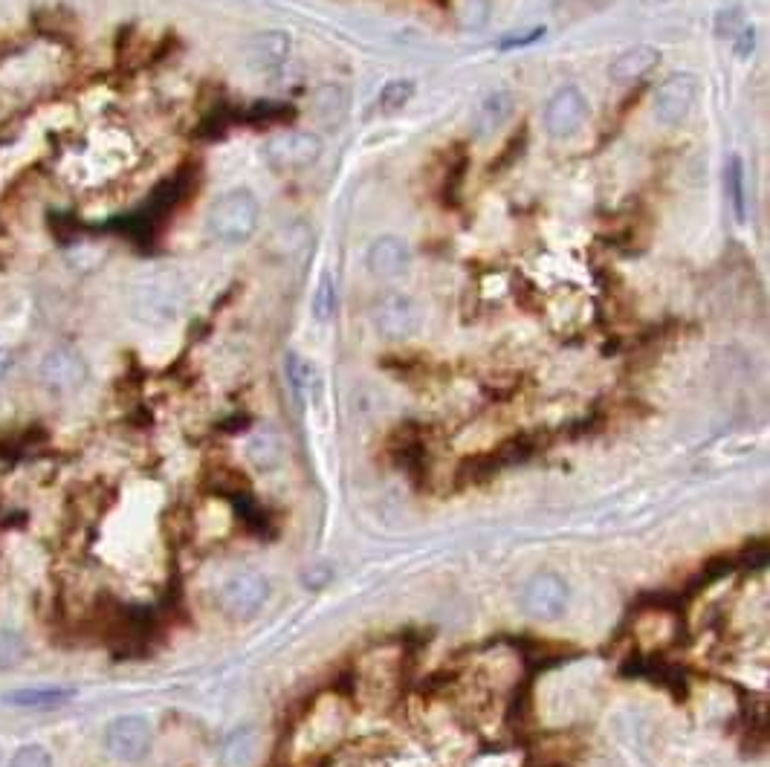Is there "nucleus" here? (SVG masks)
<instances>
[{
  "label": "nucleus",
  "mask_w": 770,
  "mask_h": 767,
  "mask_svg": "<svg viewBox=\"0 0 770 767\" xmlns=\"http://www.w3.org/2000/svg\"><path fill=\"white\" fill-rule=\"evenodd\" d=\"M261 220V203L249 189H229L209 206L206 229L223 247H241L255 235Z\"/></svg>",
  "instance_id": "1"
},
{
  "label": "nucleus",
  "mask_w": 770,
  "mask_h": 767,
  "mask_svg": "<svg viewBox=\"0 0 770 767\" xmlns=\"http://www.w3.org/2000/svg\"><path fill=\"white\" fill-rule=\"evenodd\" d=\"M267 600H270V582L258 571H238L229 579H223V585L218 588L220 608L235 620L255 617Z\"/></svg>",
  "instance_id": "2"
},
{
  "label": "nucleus",
  "mask_w": 770,
  "mask_h": 767,
  "mask_svg": "<svg viewBox=\"0 0 770 767\" xmlns=\"http://www.w3.org/2000/svg\"><path fill=\"white\" fill-rule=\"evenodd\" d=\"M151 741H154L151 724L142 715H119L105 730V750L116 762H125V765L142 762L151 750Z\"/></svg>",
  "instance_id": "3"
},
{
  "label": "nucleus",
  "mask_w": 770,
  "mask_h": 767,
  "mask_svg": "<svg viewBox=\"0 0 770 767\" xmlns=\"http://www.w3.org/2000/svg\"><path fill=\"white\" fill-rule=\"evenodd\" d=\"M325 145L310 131H287L264 142V157L278 171H302L322 157Z\"/></svg>",
  "instance_id": "4"
},
{
  "label": "nucleus",
  "mask_w": 770,
  "mask_h": 767,
  "mask_svg": "<svg viewBox=\"0 0 770 767\" xmlns=\"http://www.w3.org/2000/svg\"><path fill=\"white\" fill-rule=\"evenodd\" d=\"M371 322L380 336L403 342V339H412L420 328V307L406 293H388L371 307Z\"/></svg>",
  "instance_id": "5"
},
{
  "label": "nucleus",
  "mask_w": 770,
  "mask_h": 767,
  "mask_svg": "<svg viewBox=\"0 0 770 767\" xmlns=\"http://www.w3.org/2000/svg\"><path fill=\"white\" fill-rule=\"evenodd\" d=\"M588 119V99L579 87H559L542 110V125L550 137L568 139L577 134Z\"/></svg>",
  "instance_id": "6"
},
{
  "label": "nucleus",
  "mask_w": 770,
  "mask_h": 767,
  "mask_svg": "<svg viewBox=\"0 0 770 767\" xmlns=\"http://www.w3.org/2000/svg\"><path fill=\"white\" fill-rule=\"evenodd\" d=\"M698 99V82L689 73H675L669 79H663L660 87L652 96V113L660 125L675 128L687 119Z\"/></svg>",
  "instance_id": "7"
},
{
  "label": "nucleus",
  "mask_w": 770,
  "mask_h": 767,
  "mask_svg": "<svg viewBox=\"0 0 770 767\" xmlns=\"http://www.w3.org/2000/svg\"><path fill=\"white\" fill-rule=\"evenodd\" d=\"M568 600H571L568 582L556 574L533 576L522 591L524 611L536 620H545V623L559 620L568 608Z\"/></svg>",
  "instance_id": "8"
},
{
  "label": "nucleus",
  "mask_w": 770,
  "mask_h": 767,
  "mask_svg": "<svg viewBox=\"0 0 770 767\" xmlns=\"http://www.w3.org/2000/svg\"><path fill=\"white\" fill-rule=\"evenodd\" d=\"M38 374H41V383L47 385L53 394H70V391L82 388L84 380H87V362L76 348L58 345L41 359Z\"/></svg>",
  "instance_id": "9"
},
{
  "label": "nucleus",
  "mask_w": 770,
  "mask_h": 767,
  "mask_svg": "<svg viewBox=\"0 0 770 767\" xmlns=\"http://www.w3.org/2000/svg\"><path fill=\"white\" fill-rule=\"evenodd\" d=\"M365 267L368 273L380 281H394V278H403L412 267V252H409V244L397 235H383L377 238L371 247H368V255H365Z\"/></svg>",
  "instance_id": "10"
},
{
  "label": "nucleus",
  "mask_w": 770,
  "mask_h": 767,
  "mask_svg": "<svg viewBox=\"0 0 770 767\" xmlns=\"http://www.w3.org/2000/svg\"><path fill=\"white\" fill-rule=\"evenodd\" d=\"M180 278L177 273H157L154 278H148L139 290L137 304L142 307L145 316H157V319H165V316H174L177 307H180Z\"/></svg>",
  "instance_id": "11"
},
{
  "label": "nucleus",
  "mask_w": 770,
  "mask_h": 767,
  "mask_svg": "<svg viewBox=\"0 0 770 767\" xmlns=\"http://www.w3.org/2000/svg\"><path fill=\"white\" fill-rule=\"evenodd\" d=\"M249 70L252 73H275L287 64L290 58V35L287 32H278V29H270V32H258L252 41H249L247 53Z\"/></svg>",
  "instance_id": "12"
},
{
  "label": "nucleus",
  "mask_w": 770,
  "mask_h": 767,
  "mask_svg": "<svg viewBox=\"0 0 770 767\" xmlns=\"http://www.w3.org/2000/svg\"><path fill=\"white\" fill-rule=\"evenodd\" d=\"M658 64H660V53L655 50V47H649V44H637V47L626 50V53H620L614 61H611L608 76H611V82L614 84L629 87V84H637L640 79H646Z\"/></svg>",
  "instance_id": "13"
},
{
  "label": "nucleus",
  "mask_w": 770,
  "mask_h": 767,
  "mask_svg": "<svg viewBox=\"0 0 770 767\" xmlns=\"http://www.w3.org/2000/svg\"><path fill=\"white\" fill-rule=\"evenodd\" d=\"M513 113V96L507 90L487 93L472 113V134L478 139L495 137Z\"/></svg>",
  "instance_id": "14"
},
{
  "label": "nucleus",
  "mask_w": 770,
  "mask_h": 767,
  "mask_svg": "<svg viewBox=\"0 0 770 767\" xmlns=\"http://www.w3.org/2000/svg\"><path fill=\"white\" fill-rule=\"evenodd\" d=\"M76 692L67 686H27V689H9L0 695V701L6 707H18V710H50L61 707L73 698Z\"/></svg>",
  "instance_id": "15"
},
{
  "label": "nucleus",
  "mask_w": 770,
  "mask_h": 767,
  "mask_svg": "<svg viewBox=\"0 0 770 767\" xmlns=\"http://www.w3.org/2000/svg\"><path fill=\"white\" fill-rule=\"evenodd\" d=\"M258 750V733L252 727H238L229 739L223 741L220 762L226 767H249Z\"/></svg>",
  "instance_id": "16"
},
{
  "label": "nucleus",
  "mask_w": 770,
  "mask_h": 767,
  "mask_svg": "<svg viewBox=\"0 0 770 767\" xmlns=\"http://www.w3.org/2000/svg\"><path fill=\"white\" fill-rule=\"evenodd\" d=\"M724 189H727V200L733 209V218L744 223L747 220V183H744V163L742 157H727L724 165Z\"/></svg>",
  "instance_id": "17"
},
{
  "label": "nucleus",
  "mask_w": 770,
  "mask_h": 767,
  "mask_svg": "<svg viewBox=\"0 0 770 767\" xmlns=\"http://www.w3.org/2000/svg\"><path fill=\"white\" fill-rule=\"evenodd\" d=\"M339 310V290H336V281L330 270H322L319 275V284L313 290V299H310V316L316 325H330L333 316Z\"/></svg>",
  "instance_id": "18"
},
{
  "label": "nucleus",
  "mask_w": 770,
  "mask_h": 767,
  "mask_svg": "<svg viewBox=\"0 0 770 767\" xmlns=\"http://www.w3.org/2000/svg\"><path fill=\"white\" fill-rule=\"evenodd\" d=\"M27 658V640L18 629H0V672L21 666Z\"/></svg>",
  "instance_id": "19"
},
{
  "label": "nucleus",
  "mask_w": 770,
  "mask_h": 767,
  "mask_svg": "<svg viewBox=\"0 0 770 767\" xmlns=\"http://www.w3.org/2000/svg\"><path fill=\"white\" fill-rule=\"evenodd\" d=\"M414 99V82L412 79H394V82H388L383 87V93H380V110L383 113H400V110L406 108L409 102Z\"/></svg>",
  "instance_id": "20"
},
{
  "label": "nucleus",
  "mask_w": 770,
  "mask_h": 767,
  "mask_svg": "<svg viewBox=\"0 0 770 767\" xmlns=\"http://www.w3.org/2000/svg\"><path fill=\"white\" fill-rule=\"evenodd\" d=\"M310 102H313V110L319 116H339L345 110V93H342V87L328 84V87H319Z\"/></svg>",
  "instance_id": "21"
},
{
  "label": "nucleus",
  "mask_w": 770,
  "mask_h": 767,
  "mask_svg": "<svg viewBox=\"0 0 770 767\" xmlns=\"http://www.w3.org/2000/svg\"><path fill=\"white\" fill-rule=\"evenodd\" d=\"M9 767H53V756L44 744H24L9 759Z\"/></svg>",
  "instance_id": "22"
},
{
  "label": "nucleus",
  "mask_w": 770,
  "mask_h": 767,
  "mask_svg": "<svg viewBox=\"0 0 770 767\" xmlns=\"http://www.w3.org/2000/svg\"><path fill=\"white\" fill-rule=\"evenodd\" d=\"M307 380H310V365L302 362L296 354H290V357H287V385H290L293 400H296L299 406H302L304 391H307Z\"/></svg>",
  "instance_id": "23"
},
{
  "label": "nucleus",
  "mask_w": 770,
  "mask_h": 767,
  "mask_svg": "<svg viewBox=\"0 0 770 767\" xmlns=\"http://www.w3.org/2000/svg\"><path fill=\"white\" fill-rule=\"evenodd\" d=\"M524 145H527V128H522V131H516V134H513V139H510V142H507V148H504V154L498 157L501 163H495L493 171H501V168H507V165L516 163V160L522 157Z\"/></svg>",
  "instance_id": "24"
},
{
  "label": "nucleus",
  "mask_w": 770,
  "mask_h": 767,
  "mask_svg": "<svg viewBox=\"0 0 770 767\" xmlns=\"http://www.w3.org/2000/svg\"><path fill=\"white\" fill-rule=\"evenodd\" d=\"M545 35V29L536 27L533 32H527V35H507L504 41H501V50H513V47H527V44H533V41H539Z\"/></svg>",
  "instance_id": "25"
},
{
  "label": "nucleus",
  "mask_w": 770,
  "mask_h": 767,
  "mask_svg": "<svg viewBox=\"0 0 770 767\" xmlns=\"http://www.w3.org/2000/svg\"><path fill=\"white\" fill-rule=\"evenodd\" d=\"M0 762H3V750H0Z\"/></svg>",
  "instance_id": "26"
}]
</instances>
